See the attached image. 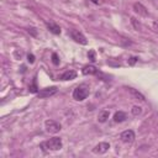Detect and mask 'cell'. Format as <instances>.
Masks as SVG:
<instances>
[{"label":"cell","mask_w":158,"mask_h":158,"mask_svg":"<svg viewBox=\"0 0 158 158\" xmlns=\"http://www.w3.org/2000/svg\"><path fill=\"white\" fill-rule=\"evenodd\" d=\"M62 146H63V143L59 137H53V138H49L48 141L41 143V148L43 151H58L62 148Z\"/></svg>","instance_id":"cell-1"},{"label":"cell","mask_w":158,"mask_h":158,"mask_svg":"<svg viewBox=\"0 0 158 158\" xmlns=\"http://www.w3.org/2000/svg\"><path fill=\"white\" fill-rule=\"evenodd\" d=\"M89 86L88 85H79V86H77L75 89H74V91H73V98L75 99V100H78V101H83L84 99H86L88 98V95H89Z\"/></svg>","instance_id":"cell-2"},{"label":"cell","mask_w":158,"mask_h":158,"mask_svg":"<svg viewBox=\"0 0 158 158\" xmlns=\"http://www.w3.org/2000/svg\"><path fill=\"white\" fill-rule=\"evenodd\" d=\"M44 128L48 133H57L62 130V126L59 122H57L54 120H47L44 122Z\"/></svg>","instance_id":"cell-3"},{"label":"cell","mask_w":158,"mask_h":158,"mask_svg":"<svg viewBox=\"0 0 158 158\" xmlns=\"http://www.w3.org/2000/svg\"><path fill=\"white\" fill-rule=\"evenodd\" d=\"M57 93V88L56 86H49V88H44V89H41L40 91H37V96L40 99H46V98H49L52 95H54Z\"/></svg>","instance_id":"cell-4"},{"label":"cell","mask_w":158,"mask_h":158,"mask_svg":"<svg viewBox=\"0 0 158 158\" xmlns=\"http://www.w3.org/2000/svg\"><path fill=\"white\" fill-rule=\"evenodd\" d=\"M70 36H72V38H73L75 42L80 43V44H86V43H88L85 36H84L81 32H79L78 30H72V31H70Z\"/></svg>","instance_id":"cell-5"},{"label":"cell","mask_w":158,"mask_h":158,"mask_svg":"<svg viewBox=\"0 0 158 158\" xmlns=\"http://www.w3.org/2000/svg\"><path fill=\"white\" fill-rule=\"evenodd\" d=\"M120 138L123 143H132L135 139V132L132 130H126L120 135Z\"/></svg>","instance_id":"cell-6"},{"label":"cell","mask_w":158,"mask_h":158,"mask_svg":"<svg viewBox=\"0 0 158 158\" xmlns=\"http://www.w3.org/2000/svg\"><path fill=\"white\" fill-rule=\"evenodd\" d=\"M109 148H110V144H109L107 142H100L99 144H96V146L94 147L93 152L96 153V154H104V153L107 152Z\"/></svg>","instance_id":"cell-7"},{"label":"cell","mask_w":158,"mask_h":158,"mask_svg":"<svg viewBox=\"0 0 158 158\" xmlns=\"http://www.w3.org/2000/svg\"><path fill=\"white\" fill-rule=\"evenodd\" d=\"M133 10L141 15V16H148V10L146 9V6H143L141 2H135L133 4Z\"/></svg>","instance_id":"cell-8"},{"label":"cell","mask_w":158,"mask_h":158,"mask_svg":"<svg viewBox=\"0 0 158 158\" xmlns=\"http://www.w3.org/2000/svg\"><path fill=\"white\" fill-rule=\"evenodd\" d=\"M46 26H47V28L52 33H54V35H59L60 33V27L57 23H54V22H46Z\"/></svg>","instance_id":"cell-9"},{"label":"cell","mask_w":158,"mask_h":158,"mask_svg":"<svg viewBox=\"0 0 158 158\" xmlns=\"http://www.w3.org/2000/svg\"><path fill=\"white\" fill-rule=\"evenodd\" d=\"M77 77V73L74 72V70H67V72H64L60 77H59V79L60 80H72V79H74Z\"/></svg>","instance_id":"cell-10"},{"label":"cell","mask_w":158,"mask_h":158,"mask_svg":"<svg viewBox=\"0 0 158 158\" xmlns=\"http://www.w3.org/2000/svg\"><path fill=\"white\" fill-rule=\"evenodd\" d=\"M128 91H130V94L132 95L133 99H137V100H141V101H144V100H146L144 96H143L139 91H137L136 89H133V88H128Z\"/></svg>","instance_id":"cell-11"},{"label":"cell","mask_w":158,"mask_h":158,"mask_svg":"<svg viewBox=\"0 0 158 158\" xmlns=\"http://www.w3.org/2000/svg\"><path fill=\"white\" fill-rule=\"evenodd\" d=\"M81 72H83V74H85V75H88V74H96V73H98V68L94 67V65H85Z\"/></svg>","instance_id":"cell-12"},{"label":"cell","mask_w":158,"mask_h":158,"mask_svg":"<svg viewBox=\"0 0 158 158\" xmlns=\"http://www.w3.org/2000/svg\"><path fill=\"white\" fill-rule=\"evenodd\" d=\"M127 118V116H126V114L123 112V111H117L115 115H114V121L115 122H122V121H125Z\"/></svg>","instance_id":"cell-13"},{"label":"cell","mask_w":158,"mask_h":158,"mask_svg":"<svg viewBox=\"0 0 158 158\" xmlns=\"http://www.w3.org/2000/svg\"><path fill=\"white\" fill-rule=\"evenodd\" d=\"M109 116H110V112L107 110H101L98 115V120H99V122H105L109 118Z\"/></svg>","instance_id":"cell-14"},{"label":"cell","mask_w":158,"mask_h":158,"mask_svg":"<svg viewBox=\"0 0 158 158\" xmlns=\"http://www.w3.org/2000/svg\"><path fill=\"white\" fill-rule=\"evenodd\" d=\"M131 23L133 25V27H135L136 30H141V23H139V22H137V20H136L135 17H132V19H131Z\"/></svg>","instance_id":"cell-15"},{"label":"cell","mask_w":158,"mask_h":158,"mask_svg":"<svg viewBox=\"0 0 158 158\" xmlns=\"http://www.w3.org/2000/svg\"><path fill=\"white\" fill-rule=\"evenodd\" d=\"M131 111H132V114H133L135 116H137V115H139V114H141V111H142V110H141V107H139V106H133Z\"/></svg>","instance_id":"cell-16"},{"label":"cell","mask_w":158,"mask_h":158,"mask_svg":"<svg viewBox=\"0 0 158 158\" xmlns=\"http://www.w3.org/2000/svg\"><path fill=\"white\" fill-rule=\"evenodd\" d=\"M88 57L90 58L91 62H95V53H94V51H90V52L88 53Z\"/></svg>","instance_id":"cell-17"},{"label":"cell","mask_w":158,"mask_h":158,"mask_svg":"<svg viewBox=\"0 0 158 158\" xmlns=\"http://www.w3.org/2000/svg\"><path fill=\"white\" fill-rule=\"evenodd\" d=\"M52 60H53V63H54V64H58V63H59L58 56H57L56 53H53V54H52Z\"/></svg>","instance_id":"cell-18"},{"label":"cell","mask_w":158,"mask_h":158,"mask_svg":"<svg viewBox=\"0 0 158 158\" xmlns=\"http://www.w3.org/2000/svg\"><path fill=\"white\" fill-rule=\"evenodd\" d=\"M27 31H28L30 33H32L33 36H37V32H36V28H33V27H31V28H28Z\"/></svg>","instance_id":"cell-19"},{"label":"cell","mask_w":158,"mask_h":158,"mask_svg":"<svg viewBox=\"0 0 158 158\" xmlns=\"http://www.w3.org/2000/svg\"><path fill=\"white\" fill-rule=\"evenodd\" d=\"M27 58H28V62H30V63H33V62H35V57H33V54H28Z\"/></svg>","instance_id":"cell-20"},{"label":"cell","mask_w":158,"mask_h":158,"mask_svg":"<svg viewBox=\"0 0 158 158\" xmlns=\"http://www.w3.org/2000/svg\"><path fill=\"white\" fill-rule=\"evenodd\" d=\"M91 1H93L94 4H98V5H99V4H101V0H91Z\"/></svg>","instance_id":"cell-21"},{"label":"cell","mask_w":158,"mask_h":158,"mask_svg":"<svg viewBox=\"0 0 158 158\" xmlns=\"http://www.w3.org/2000/svg\"><path fill=\"white\" fill-rule=\"evenodd\" d=\"M135 62H136V58H131V60H130V63H131V64H133Z\"/></svg>","instance_id":"cell-22"},{"label":"cell","mask_w":158,"mask_h":158,"mask_svg":"<svg viewBox=\"0 0 158 158\" xmlns=\"http://www.w3.org/2000/svg\"><path fill=\"white\" fill-rule=\"evenodd\" d=\"M153 26H154V27L158 30V23H157V22H154V23H153Z\"/></svg>","instance_id":"cell-23"}]
</instances>
